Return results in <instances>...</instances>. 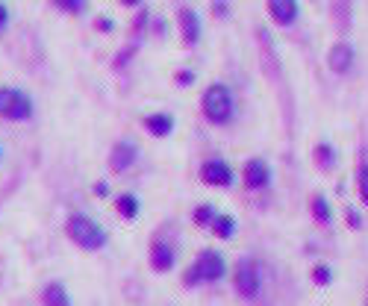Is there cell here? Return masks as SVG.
<instances>
[{"label":"cell","instance_id":"obj_1","mask_svg":"<svg viewBox=\"0 0 368 306\" xmlns=\"http://www.w3.org/2000/svg\"><path fill=\"white\" fill-rule=\"evenodd\" d=\"M62 230H65V239L82 253H100V250L109 247L106 227L100 224L97 218H92L89 212H71L68 218H65Z\"/></svg>","mask_w":368,"mask_h":306},{"label":"cell","instance_id":"obj_2","mask_svg":"<svg viewBox=\"0 0 368 306\" xmlns=\"http://www.w3.org/2000/svg\"><path fill=\"white\" fill-rule=\"evenodd\" d=\"M230 283H233V292H236L242 300H257L262 295V283H265V274H262V262L257 257H250V253H245V257L236 259V265L230 268Z\"/></svg>","mask_w":368,"mask_h":306},{"label":"cell","instance_id":"obj_3","mask_svg":"<svg viewBox=\"0 0 368 306\" xmlns=\"http://www.w3.org/2000/svg\"><path fill=\"white\" fill-rule=\"evenodd\" d=\"M200 112H204V118L212 127H224L236 115V97H233V92L224 82H212L200 94Z\"/></svg>","mask_w":368,"mask_h":306},{"label":"cell","instance_id":"obj_4","mask_svg":"<svg viewBox=\"0 0 368 306\" xmlns=\"http://www.w3.org/2000/svg\"><path fill=\"white\" fill-rule=\"evenodd\" d=\"M36 106H32V97L15 86H0V118L15 124H24L32 118Z\"/></svg>","mask_w":368,"mask_h":306},{"label":"cell","instance_id":"obj_5","mask_svg":"<svg viewBox=\"0 0 368 306\" xmlns=\"http://www.w3.org/2000/svg\"><path fill=\"white\" fill-rule=\"evenodd\" d=\"M192 262L197 265L204 286H219V283L227 280V274H230L227 257H224L219 247H204V250H197V257H195Z\"/></svg>","mask_w":368,"mask_h":306},{"label":"cell","instance_id":"obj_6","mask_svg":"<svg viewBox=\"0 0 368 306\" xmlns=\"http://www.w3.org/2000/svg\"><path fill=\"white\" fill-rule=\"evenodd\" d=\"M197 180L209 185V189H233L236 185V171L233 165L221 157H212V159H204L197 168Z\"/></svg>","mask_w":368,"mask_h":306},{"label":"cell","instance_id":"obj_7","mask_svg":"<svg viewBox=\"0 0 368 306\" xmlns=\"http://www.w3.org/2000/svg\"><path fill=\"white\" fill-rule=\"evenodd\" d=\"M147 268L154 271L157 277L171 274L177 268V245L171 239H154L147 245Z\"/></svg>","mask_w":368,"mask_h":306},{"label":"cell","instance_id":"obj_8","mask_svg":"<svg viewBox=\"0 0 368 306\" xmlns=\"http://www.w3.org/2000/svg\"><path fill=\"white\" fill-rule=\"evenodd\" d=\"M242 185L247 192H265L271 185V165L259 157L247 159L242 168Z\"/></svg>","mask_w":368,"mask_h":306},{"label":"cell","instance_id":"obj_9","mask_svg":"<svg viewBox=\"0 0 368 306\" xmlns=\"http://www.w3.org/2000/svg\"><path fill=\"white\" fill-rule=\"evenodd\" d=\"M109 171L112 174H127L133 165L139 162V145L136 142H130V139H121V142H115L112 150H109Z\"/></svg>","mask_w":368,"mask_h":306},{"label":"cell","instance_id":"obj_10","mask_svg":"<svg viewBox=\"0 0 368 306\" xmlns=\"http://www.w3.org/2000/svg\"><path fill=\"white\" fill-rule=\"evenodd\" d=\"M39 303L42 306H74V298H71V288L62 280H47L39 288Z\"/></svg>","mask_w":368,"mask_h":306},{"label":"cell","instance_id":"obj_11","mask_svg":"<svg viewBox=\"0 0 368 306\" xmlns=\"http://www.w3.org/2000/svg\"><path fill=\"white\" fill-rule=\"evenodd\" d=\"M177 24H180V36H183V42H186V44H197L200 36H204V24H200L197 12L189 9V6H183L177 12Z\"/></svg>","mask_w":368,"mask_h":306},{"label":"cell","instance_id":"obj_12","mask_svg":"<svg viewBox=\"0 0 368 306\" xmlns=\"http://www.w3.org/2000/svg\"><path fill=\"white\" fill-rule=\"evenodd\" d=\"M354 59H357V54H354V47H350L348 42H336L330 47V54H327V65H330L333 74H348L350 68H354Z\"/></svg>","mask_w":368,"mask_h":306},{"label":"cell","instance_id":"obj_13","mask_svg":"<svg viewBox=\"0 0 368 306\" xmlns=\"http://www.w3.org/2000/svg\"><path fill=\"white\" fill-rule=\"evenodd\" d=\"M212 239H219V242H233L236 239V233H239V221L236 215H230V212H219L212 218V224L207 230Z\"/></svg>","mask_w":368,"mask_h":306},{"label":"cell","instance_id":"obj_14","mask_svg":"<svg viewBox=\"0 0 368 306\" xmlns=\"http://www.w3.org/2000/svg\"><path fill=\"white\" fill-rule=\"evenodd\" d=\"M142 124L154 139H168L174 133V115L171 112H150V115H145Z\"/></svg>","mask_w":368,"mask_h":306},{"label":"cell","instance_id":"obj_15","mask_svg":"<svg viewBox=\"0 0 368 306\" xmlns=\"http://www.w3.org/2000/svg\"><path fill=\"white\" fill-rule=\"evenodd\" d=\"M298 0H269V15L280 27H292L298 21Z\"/></svg>","mask_w":368,"mask_h":306},{"label":"cell","instance_id":"obj_16","mask_svg":"<svg viewBox=\"0 0 368 306\" xmlns=\"http://www.w3.org/2000/svg\"><path fill=\"white\" fill-rule=\"evenodd\" d=\"M112 209H115V215H118L121 221H136L142 215V200H139V195H133V192H121V195H115Z\"/></svg>","mask_w":368,"mask_h":306},{"label":"cell","instance_id":"obj_17","mask_svg":"<svg viewBox=\"0 0 368 306\" xmlns=\"http://www.w3.org/2000/svg\"><path fill=\"white\" fill-rule=\"evenodd\" d=\"M307 209H309L312 224H319V227H330V224H333V218H336V212H333L330 200H327L324 195H312Z\"/></svg>","mask_w":368,"mask_h":306},{"label":"cell","instance_id":"obj_18","mask_svg":"<svg viewBox=\"0 0 368 306\" xmlns=\"http://www.w3.org/2000/svg\"><path fill=\"white\" fill-rule=\"evenodd\" d=\"M312 162L319 165L321 171H333L336 162H339V153H336V147H333V145L321 142V145H315V150H312Z\"/></svg>","mask_w":368,"mask_h":306},{"label":"cell","instance_id":"obj_19","mask_svg":"<svg viewBox=\"0 0 368 306\" xmlns=\"http://www.w3.org/2000/svg\"><path fill=\"white\" fill-rule=\"evenodd\" d=\"M309 283L312 286H319V288H327L336 283V268H333L330 262H315L309 268Z\"/></svg>","mask_w":368,"mask_h":306},{"label":"cell","instance_id":"obj_20","mask_svg":"<svg viewBox=\"0 0 368 306\" xmlns=\"http://www.w3.org/2000/svg\"><path fill=\"white\" fill-rule=\"evenodd\" d=\"M215 215H219V207H215V203H197V207L189 212L192 224H195L197 230H209V224H212Z\"/></svg>","mask_w":368,"mask_h":306},{"label":"cell","instance_id":"obj_21","mask_svg":"<svg viewBox=\"0 0 368 306\" xmlns=\"http://www.w3.org/2000/svg\"><path fill=\"white\" fill-rule=\"evenodd\" d=\"M180 286L189 288V292H195V288H204V280H200V271L195 262H189L186 268L180 271Z\"/></svg>","mask_w":368,"mask_h":306},{"label":"cell","instance_id":"obj_22","mask_svg":"<svg viewBox=\"0 0 368 306\" xmlns=\"http://www.w3.org/2000/svg\"><path fill=\"white\" fill-rule=\"evenodd\" d=\"M357 197L362 200V207H368V159L357 165Z\"/></svg>","mask_w":368,"mask_h":306},{"label":"cell","instance_id":"obj_23","mask_svg":"<svg viewBox=\"0 0 368 306\" xmlns=\"http://www.w3.org/2000/svg\"><path fill=\"white\" fill-rule=\"evenodd\" d=\"M50 4L62 12H80L82 9V0H50Z\"/></svg>","mask_w":368,"mask_h":306},{"label":"cell","instance_id":"obj_24","mask_svg":"<svg viewBox=\"0 0 368 306\" xmlns=\"http://www.w3.org/2000/svg\"><path fill=\"white\" fill-rule=\"evenodd\" d=\"M92 195H94V197H109V195H112L109 183H106V180H97V183L92 185Z\"/></svg>","mask_w":368,"mask_h":306},{"label":"cell","instance_id":"obj_25","mask_svg":"<svg viewBox=\"0 0 368 306\" xmlns=\"http://www.w3.org/2000/svg\"><path fill=\"white\" fill-rule=\"evenodd\" d=\"M345 221H348L350 230H360V227H362V215H360L357 209H348V212H345Z\"/></svg>","mask_w":368,"mask_h":306},{"label":"cell","instance_id":"obj_26","mask_svg":"<svg viewBox=\"0 0 368 306\" xmlns=\"http://www.w3.org/2000/svg\"><path fill=\"white\" fill-rule=\"evenodd\" d=\"M174 80H177L180 89H186V86H192V82H195V74H192V71H177Z\"/></svg>","mask_w":368,"mask_h":306},{"label":"cell","instance_id":"obj_27","mask_svg":"<svg viewBox=\"0 0 368 306\" xmlns=\"http://www.w3.org/2000/svg\"><path fill=\"white\" fill-rule=\"evenodd\" d=\"M212 9H215V15H221V18L227 15V4H224V0H212Z\"/></svg>","mask_w":368,"mask_h":306},{"label":"cell","instance_id":"obj_28","mask_svg":"<svg viewBox=\"0 0 368 306\" xmlns=\"http://www.w3.org/2000/svg\"><path fill=\"white\" fill-rule=\"evenodd\" d=\"M6 21H9V9H6L4 4H0V30L6 27Z\"/></svg>","mask_w":368,"mask_h":306},{"label":"cell","instance_id":"obj_29","mask_svg":"<svg viewBox=\"0 0 368 306\" xmlns=\"http://www.w3.org/2000/svg\"><path fill=\"white\" fill-rule=\"evenodd\" d=\"M97 30L109 32V30H112V21H109V18H97Z\"/></svg>","mask_w":368,"mask_h":306},{"label":"cell","instance_id":"obj_30","mask_svg":"<svg viewBox=\"0 0 368 306\" xmlns=\"http://www.w3.org/2000/svg\"><path fill=\"white\" fill-rule=\"evenodd\" d=\"M121 4H124V6H139L142 0H121Z\"/></svg>","mask_w":368,"mask_h":306},{"label":"cell","instance_id":"obj_31","mask_svg":"<svg viewBox=\"0 0 368 306\" xmlns=\"http://www.w3.org/2000/svg\"><path fill=\"white\" fill-rule=\"evenodd\" d=\"M0 162H4V147H0Z\"/></svg>","mask_w":368,"mask_h":306},{"label":"cell","instance_id":"obj_32","mask_svg":"<svg viewBox=\"0 0 368 306\" xmlns=\"http://www.w3.org/2000/svg\"><path fill=\"white\" fill-rule=\"evenodd\" d=\"M365 306H368V298H365Z\"/></svg>","mask_w":368,"mask_h":306}]
</instances>
